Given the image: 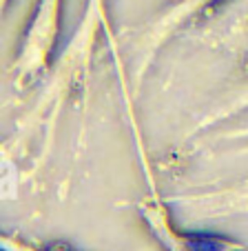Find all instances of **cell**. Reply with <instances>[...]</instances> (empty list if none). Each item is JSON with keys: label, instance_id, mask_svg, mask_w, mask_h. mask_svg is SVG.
Returning a JSON list of instances; mask_svg holds the SVG:
<instances>
[{"label": "cell", "instance_id": "6da1fadb", "mask_svg": "<svg viewBox=\"0 0 248 251\" xmlns=\"http://www.w3.org/2000/svg\"><path fill=\"white\" fill-rule=\"evenodd\" d=\"M226 242L213 233H193L188 238V251H224Z\"/></svg>", "mask_w": 248, "mask_h": 251}]
</instances>
